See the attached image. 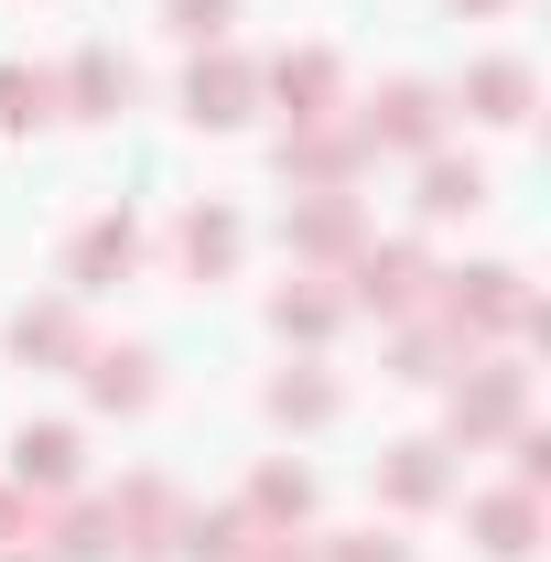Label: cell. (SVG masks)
Segmentation results:
<instances>
[{
    "instance_id": "6da1fadb",
    "label": "cell",
    "mask_w": 551,
    "mask_h": 562,
    "mask_svg": "<svg viewBox=\"0 0 551 562\" xmlns=\"http://www.w3.org/2000/svg\"><path fill=\"white\" fill-rule=\"evenodd\" d=\"M443 336L465 357H486L497 336H519V314H530V281L508 271V260H476V271H432V303H421Z\"/></svg>"
},
{
    "instance_id": "7a4b0ae2",
    "label": "cell",
    "mask_w": 551,
    "mask_h": 562,
    "mask_svg": "<svg viewBox=\"0 0 551 562\" xmlns=\"http://www.w3.org/2000/svg\"><path fill=\"white\" fill-rule=\"evenodd\" d=\"M519 422H530V368L465 357V368L443 379V432H454V443H508Z\"/></svg>"
},
{
    "instance_id": "3957f363",
    "label": "cell",
    "mask_w": 551,
    "mask_h": 562,
    "mask_svg": "<svg viewBox=\"0 0 551 562\" xmlns=\"http://www.w3.org/2000/svg\"><path fill=\"white\" fill-rule=\"evenodd\" d=\"M421 303H432V260H421L412 238H368V249L346 260V314H390V325H412Z\"/></svg>"
},
{
    "instance_id": "277c9868",
    "label": "cell",
    "mask_w": 551,
    "mask_h": 562,
    "mask_svg": "<svg viewBox=\"0 0 551 562\" xmlns=\"http://www.w3.org/2000/svg\"><path fill=\"white\" fill-rule=\"evenodd\" d=\"M184 120H195V131H249V120H260V66L227 55V44H206V55L184 66Z\"/></svg>"
},
{
    "instance_id": "5b68a950",
    "label": "cell",
    "mask_w": 551,
    "mask_h": 562,
    "mask_svg": "<svg viewBox=\"0 0 551 562\" xmlns=\"http://www.w3.org/2000/svg\"><path fill=\"white\" fill-rule=\"evenodd\" d=\"M368 162H379V151L357 140V120H346V109H336V120H314V131H281V173H292L303 195H346Z\"/></svg>"
},
{
    "instance_id": "8992f818",
    "label": "cell",
    "mask_w": 551,
    "mask_h": 562,
    "mask_svg": "<svg viewBox=\"0 0 551 562\" xmlns=\"http://www.w3.org/2000/svg\"><path fill=\"white\" fill-rule=\"evenodd\" d=\"M346 120H357L368 151H432V140H443V98L412 87V76H390V87H379V98H357Z\"/></svg>"
},
{
    "instance_id": "52a82bcc",
    "label": "cell",
    "mask_w": 551,
    "mask_h": 562,
    "mask_svg": "<svg viewBox=\"0 0 551 562\" xmlns=\"http://www.w3.org/2000/svg\"><path fill=\"white\" fill-rule=\"evenodd\" d=\"M173 530H184V497L162 487V476H131V487L109 497V562H162Z\"/></svg>"
},
{
    "instance_id": "ba28073f",
    "label": "cell",
    "mask_w": 551,
    "mask_h": 562,
    "mask_svg": "<svg viewBox=\"0 0 551 562\" xmlns=\"http://www.w3.org/2000/svg\"><path fill=\"white\" fill-rule=\"evenodd\" d=\"M260 98L281 109V131H314V120L346 109V76H336V55L303 44V55H271V66H260Z\"/></svg>"
},
{
    "instance_id": "9c48e42d",
    "label": "cell",
    "mask_w": 551,
    "mask_h": 562,
    "mask_svg": "<svg viewBox=\"0 0 551 562\" xmlns=\"http://www.w3.org/2000/svg\"><path fill=\"white\" fill-rule=\"evenodd\" d=\"M76 476H87V432L76 422H22L11 432V487L22 497H76Z\"/></svg>"
},
{
    "instance_id": "30bf717a",
    "label": "cell",
    "mask_w": 551,
    "mask_h": 562,
    "mask_svg": "<svg viewBox=\"0 0 551 562\" xmlns=\"http://www.w3.org/2000/svg\"><path fill=\"white\" fill-rule=\"evenodd\" d=\"M281 238H292L303 271H346L368 249V216H357V195H303V206L281 216Z\"/></svg>"
},
{
    "instance_id": "8fae6325",
    "label": "cell",
    "mask_w": 551,
    "mask_h": 562,
    "mask_svg": "<svg viewBox=\"0 0 551 562\" xmlns=\"http://www.w3.org/2000/svg\"><path fill=\"white\" fill-rule=\"evenodd\" d=\"M131 271H140V227H131V216H87L76 249H66V292L87 303V292H120Z\"/></svg>"
},
{
    "instance_id": "7c38bea8",
    "label": "cell",
    "mask_w": 551,
    "mask_h": 562,
    "mask_svg": "<svg viewBox=\"0 0 551 562\" xmlns=\"http://www.w3.org/2000/svg\"><path fill=\"white\" fill-rule=\"evenodd\" d=\"M465 530H476L486 562H530V552H541V497H530V487H497V497L465 508Z\"/></svg>"
},
{
    "instance_id": "4fadbf2b",
    "label": "cell",
    "mask_w": 551,
    "mask_h": 562,
    "mask_svg": "<svg viewBox=\"0 0 551 562\" xmlns=\"http://www.w3.org/2000/svg\"><path fill=\"white\" fill-rule=\"evenodd\" d=\"M11 357H22V368H87L76 292H66V303H22V314H11Z\"/></svg>"
},
{
    "instance_id": "5bb4252c",
    "label": "cell",
    "mask_w": 551,
    "mask_h": 562,
    "mask_svg": "<svg viewBox=\"0 0 551 562\" xmlns=\"http://www.w3.org/2000/svg\"><path fill=\"white\" fill-rule=\"evenodd\" d=\"M55 109H76V120H120V109H131V55L87 44V55L55 76Z\"/></svg>"
},
{
    "instance_id": "9a60e30c",
    "label": "cell",
    "mask_w": 551,
    "mask_h": 562,
    "mask_svg": "<svg viewBox=\"0 0 551 562\" xmlns=\"http://www.w3.org/2000/svg\"><path fill=\"white\" fill-rule=\"evenodd\" d=\"M530 98H541V76L519 66V55L465 66V120H486V131H519V120H530Z\"/></svg>"
},
{
    "instance_id": "2e32d148",
    "label": "cell",
    "mask_w": 551,
    "mask_h": 562,
    "mask_svg": "<svg viewBox=\"0 0 551 562\" xmlns=\"http://www.w3.org/2000/svg\"><path fill=\"white\" fill-rule=\"evenodd\" d=\"M271 325H281V336H303V347H314V336H336V325H346V292H336L325 271H292V281L271 292Z\"/></svg>"
},
{
    "instance_id": "e0dca14e",
    "label": "cell",
    "mask_w": 551,
    "mask_h": 562,
    "mask_svg": "<svg viewBox=\"0 0 551 562\" xmlns=\"http://www.w3.org/2000/svg\"><path fill=\"white\" fill-rule=\"evenodd\" d=\"M443 487H454L443 443H390V454H379V497H390V508H432Z\"/></svg>"
},
{
    "instance_id": "ac0fdd59",
    "label": "cell",
    "mask_w": 551,
    "mask_h": 562,
    "mask_svg": "<svg viewBox=\"0 0 551 562\" xmlns=\"http://www.w3.org/2000/svg\"><path fill=\"white\" fill-rule=\"evenodd\" d=\"M173 260H184L195 281H227V271H238V216H227V206H184V227H173Z\"/></svg>"
},
{
    "instance_id": "d6986e66",
    "label": "cell",
    "mask_w": 551,
    "mask_h": 562,
    "mask_svg": "<svg viewBox=\"0 0 551 562\" xmlns=\"http://www.w3.org/2000/svg\"><path fill=\"white\" fill-rule=\"evenodd\" d=\"M76 379H87L98 412H140V401H151V357H140V347H87Z\"/></svg>"
},
{
    "instance_id": "ffe728a7",
    "label": "cell",
    "mask_w": 551,
    "mask_h": 562,
    "mask_svg": "<svg viewBox=\"0 0 551 562\" xmlns=\"http://www.w3.org/2000/svg\"><path fill=\"white\" fill-rule=\"evenodd\" d=\"M238 508H249L260 530H303V519H314V476H303V465H260Z\"/></svg>"
},
{
    "instance_id": "44dd1931",
    "label": "cell",
    "mask_w": 551,
    "mask_h": 562,
    "mask_svg": "<svg viewBox=\"0 0 551 562\" xmlns=\"http://www.w3.org/2000/svg\"><path fill=\"white\" fill-rule=\"evenodd\" d=\"M476 206H486V162L421 151V216H476Z\"/></svg>"
},
{
    "instance_id": "7402d4cb",
    "label": "cell",
    "mask_w": 551,
    "mask_h": 562,
    "mask_svg": "<svg viewBox=\"0 0 551 562\" xmlns=\"http://www.w3.org/2000/svg\"><path fill=\"white\" fill-rule=\"evenodd\" d=\"M55 120V76L44 66H0V140H33Z\"/></svg>"
},
{
    "instance_id": "603a6c76",
    "label": "cell",
    "mask_w": 551,
    "mask_h": 562,
    "mask_svg": "<svg viewBox=\"0 0 551 562\" xmlns=\"http://www.w3.org/2000/svg\"><path fill=\"white\" fill-rule=\"evenodd\" d=\"M249 530H260L249 508H184L173 552H184V562H238V541H249Z\"/></svg>"
},
{
    "instance_id": "cb8c5ba5",
    "label": "cell",
    "mask_w": 551,
    "mask_h": 562,
    "mask_svg": "<svg viewBox=\"0 0 551 562\" xmlns=\"http://www.w3.org/2000/svg\"><path fill=\"white\" fill-rule=\"evenodd\" d=\"M271 422H336V379H325V368H281L271 379Z\"/></svg>"
},
{
    "instance_id": "d4e9b609",
    "label": "cell",
    "mask_w": 551,
    "mask_h": 562,
    "mask_svg": "<svg viewBox=\"0 0 551 562\" xmlns=\"http://www.w3.org/2000/svg\"><path fill=\"white\" fill-rule=\"evenodd\" d=\"M162 22L206 55V44H227V22H238V0H162Z\"/></svg>"
},
{
    "instance_id": "484cf974",
    "label": "cell",
    "mask_w": 551,
    "mask_h": 562,
    "mask_svg": "<svg viewBox=\"0 0 551 562\" xmlns=\"http://www.w3.org/2000/svg\"><path fill=\"white\" fill-rule=\"evenodd\" d=\"M314 562H412L401 541H379V530H346V541H325Z\"/></svg>"
},
{
    "instance_id": "4316f807",
    "label": "cell",
    "mask_w": 551,
    "mask_h": 562,
    "mask_svg": "<svg viewBox=\"0 0 551 562\" xmlns=\"http://www.w3.org/2000/svg\"><path fill=\"white\" fill-rule=\"evenodd\" d=\"M508 443H519V487L541 497V487H551V432H530V422H519V432H508Z\"/></svg>"
},
{
    "instance_id": "83f0119b",
    "label": "cell",
    "mask_w": 551,
    "mask_h": 562,
    "mask_svg": "<svg viewBox=\"0 0 551 562\" xmlns=\"http://www.w3.org/2000/svg\"><path fill=\"white\" fill-rule=\"evenodd\" d=\"M238 562H314V552H303L292 530H249V541H238Z\"/></svg>"
},
{
    "instance_id": "f1b7e54d",
    "label": "cell",
    "mask_w": 551,
    "mask_h": 562,
    "mask_svg": "<svg viewBox=\"0 0 551 562\" xmlns=\"http://www.w3.org/2000/svg\"><path fill=\"white\" fill-rule=\"evenodd\" d=\"M22 530H33V497H22V487H0V552H22Z\"/></svg>"
},
{
    "instance_id": "f546056e",
    "label": "cell",
    "mask_w": 551,
    "mask_h": 562,
    "mask_svg": "<svg viewBox=\"0 0 551 562\" xmlns=\"http://www.w3.org/2000/svg\"><path fill=\"white\" fill-rule=\"evenodd\" d=\"M454 11H508V0H454Z\"/></svg>"
},
{
    "instance_id": "4dcf8cb0",
    "label": "cell",
    "mask_w": 551,
    "mask_h": 562,
    "mask_svg": "<svg viewBox=\"0 0 551 562\" xmlns=\"http://www.w3.org/2000/svg\"><path fill=\"white\" fill-rule=\"evenodd\" d=\"M0 562H22V552H0Z\"/></svg>"
}]
</instances>
